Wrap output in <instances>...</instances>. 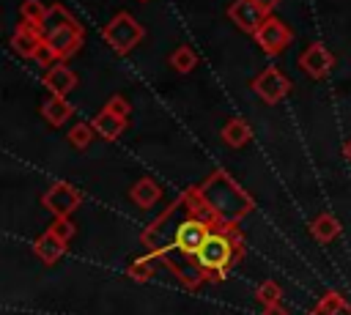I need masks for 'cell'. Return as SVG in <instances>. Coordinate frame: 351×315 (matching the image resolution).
Segmentation results:
<instances>
[{"label": "cell", "instance_id": "cell-12", "mask_svg": "<svg viewBox=\"0 0 351 315\" xmlns=\"http://www.w3.org/2000/svg\"><path fill=\"white\" fill-rule=\"evenodd\" d=\"M44 88L52 96H63L66 99V93H71L77 88V74L66 66V60H58L55 66H49L44 71Z\"/></svg>", "mask_w": 351, "mask_h": 315}, {"label": "cell", "instance_id": "cell-28", "mask_svg": "<svg viewBox=\"0 0 351 315\" xmlns=\"http://www.w3.org/2000/svg\"><path fill=\"white\" fill-rule=\"evenodd\" d=\"M255 3H258V5H261L266 14H269V16H271V11L280 5V0H255Z\"/></svg>", "mask_w": 351, "mask_h": 315}, {"label": "cell", "instance_id": "cell-24", "mask_svg": "<svg viewBox=\"0 0 351 315\" xmlns=\"http://www.w3.org/2000/svg\"><path fill=\"white\" fill-rule=\"evenodd\" d=\"M44 14H47V5H44L41 0H25V3L19 5V19H22V22L38 25V22L44 19Z\"/></svg>", "mask_w": 351, "mask_h": 315}, {"label": "cell", "instance_id": "cell-23", "mask_svg": "<svg viewBox=\"0 0 351 315\" xmlns=\"http://www.w3.org/2000/svg\"><path fill=\"white\" fill-rule=\"evenodd\" d=\"M255 299H258L263 307H269V304L282 301V290H280V285H277L274 279H263V282L258 285V290H255Z\"/></svg>", "mask_w": 351, "mask_h": 315}, {"label": "cell", "instance_id": "cell-2", "mask_svg": "<svg viewBox=\"0 0 351 315\" xmlns=\"http://www.w3.org/2000/svg\"><path fill=\"white\" fill-rule=\"evenodd\" d=\"M195 192L206 211L222 225H241V219L255 208L252 194L241 189V184L222 167L208 173L200 184H195Z\"/></svg>", "mask_w": 351, "mask_h": 315}, {"label": "cell", "instance_id": "cell-5", "mask_svg": "<svg viewBox=\"0 0 351 315\" xmlns=\"http://www.w3.org/2000/svg\"><path fill=\"white\" fill-rule=\"evenodd\" d=\"M143 36H145V27H143L132 14H126V11H118V14L101 27V38L110 44V49H112L115 55L132 52V49L143 41Z\"/></svg>", "mask_w": 351, "mask_h": 315}, {"label": "cell", "instance_id": "cell-1", "mask_svg": "<svg viewBox=\"0 0 351 315\" xmlns=\"http://www.w3.org/2000/svg\"><path fill=\"white\" fill-rule=\"evenodd\" d=\"M217 219L206 211L200 203L195 186H186L143 233L140 244L145 252L156 255L165 268L184 285V288H200L206 282L203 271L195 263V255L206 244L208 233L214 230Z\"/></svg>", "mask_w": 351, "mask_h": 315}, {"label": "cell", "instance_id": "cell-30", "mask_svg": "<svg viewBox=\"0 0 351 315\" xmlns=\"http://www.w3.org/2000/svg\"><path fill=\"white\" fill-rule=\"evenodd\" d=\"M143 3H145V0H143Z\"/></svg>", "mask_w": 351, "mask_h": 315}, {"label": "cell", "instance_id": "cell-18", "mask_svg": "<svg viewBox=\"0 0 351 315\" xmlns=\"http://www.w3.org/2000/svg\"><path fill=\"white\" fill-rule=\"evenodd\" d=\"M310 233H313V238H315L318 244H329L332 238H337V233H340V222H337L335 214L324 211V214H318V216L310 222Z\"/></svg>", "mask_w": 351, "mask_h": 315}, {"label": "cell", "instance_id": "cell-29", "mask_svg": "<svg viewBox=\"0 0 351 315\" xmlns=\"http://www.w3.org/2000/svg\"><path fill=\"white\" fill-rule=\"evenodd\" d=\"M343 153H346V159H351V140L343 145Z\"/></svg>", "mask_w": 351, "mask_h": 315}, {"label": "cell", "instance_id": "cell-22", "mask_svg": "<svg viewBox=\"0 0 351 315\" xmlns=\"http://www.w3.org/2000/svg\"><path fill=\"white\" fill-rule=\"evenodd\" d=\"M93 134H96L93 123H85V121H80V123H74V126L69 129V142H71L77 151H85V148L93 142Z\"/></svg>", "mask_w": 351, "mask_h": 315}, {"label": "cell", "instance_id": "cell-19", "mask_svg": "<svg viewBox=\"0 0 351 315\" xmlns=\"http://www.w3.org/2000/svg\"><path fill=\"white\" fill-rule=\"evenodd\" d=\"M222 140H225L230 148H244V145L252 140V129H250L247 121L230 118V121H225V126H222Z\"/></svg>", "mask_w": 351, "mask_h": 315}, {"label": "cell", "instance_id": "cell-17", "mask_svg": "<svg viewBox=\"0 0 351 315\" xmlns=\"http://www.w3.org/2000/svg\"><path fill=\"white\" fill-rule=\"evenodd\" d=\"M307 315H351V304L340 290H326Z\"/></svg>", "mask_w": 351, "mask_h": 315}, {"label": "cell", "instance_id": "cell-16", "mask_svg": "<svg viewBox=\"0 0 351 315\" xmlns=\"http://www.w3.org/2000/svg\"><path fill=\"white\" fill-rule=\"evenodd\" d=\"M41 115H44V121L49 123V126H66V121L74 115V107L63 99V96H49L44 104H41Z\"/></svg>", "mask_w": 351, "mask_h": 315}, {"label": "cell", "instance_id": "cell-7", "mask_svg": "<svg viewBox=\"0 0 351 315\" xmlns=\"http://www.w3.org/2000/svg\"><path fill=\"white\" fill-rule=\"evenodd\" d=\"M82 203L80 189H74L66 181H55L44 194H41V205L52 214V216H71Z\"/></svg>", "mask_w": 351, "mask_h": 315}, {"label": "cell", "instance_id": "cell-15", "mask_svg": "<svg viewBox=\"0 0 351 315\" xmlns=\"http://www.w3.org/2000/svg\"><path fill=\"white\" fill-rule=\"evenodd\" d=\"M129 197L137 208H154L162 197V186L154 181V178H140L132 189H129Z\"/></svg>", "mask_w": 351, "mask_h": 315}, {"label": "cell", "instance_id": "cell-8", "mask_svg": "<svg viewBox=\"0 0 351 315\" xmlns=\"http://www.w3.org/2000/svg\"><path fill=\"white\" fill-rule=\"evenodd\" d=\"M255 41H258V47L266 52V55H277V52H282L291 41H293V33H291V27L282 22V19H277V16H266V22L258 27V33H255Z\"/></svg>", "mask_w": 351, "mask_h": 315}, {"label": "cell", "instance_id": "cell-9", "mask_svg": "<svg viewBox=\"0 0 351 315\" xmlns=\"http://www.w3.org/2000/svg\"><path fill=\"white\" fill-rule=\"evenodd\" d=\"M266 11L255 3V0H236V3H230V8H228V19L239 27V30H244V33H250V36H255L258 33V27L266 22Z\"/></svg>", "mask_w": 351, "mask_h": 315}, {"label": "cell", "instance_id": "cell-26", "mask_svg": "<svg viewBox=\"0 0 351 315\" xmlns=\"http://www.w3.org/2000/svg\"><path fill=\"white\" fill-rule=\"evenodd\" d=\"M104 110H110V112H115V115H121V118H126V121H129V115H132V104H129L123 96H112V99L104 104Z\"/></svg>", "mask_w": 351, "mask_h": 315}, {"label": "cell", "instance_id": "cell-20", "mask_svg": "<svg viewBox=\"0 0 351 315\" xmlns=\"http://www.w3.org/2000/svg\"><path fill=\"white\" fill-rule=\"evenodd\" d=\"M159 263H162V260H159L156 255L145 252L143 257H137V260H132V263H129L126 274H129L134 282H148V279H154V274H156V266H159Z\"/></svg>", "mask_w": 351, "mask_h": 315}, {"label": "cell", "instance_id": "cell-25", "mask_svg": "<svg viewBox=\"0 0 351 315\" xmlns=\"http://www.w3.org/2000/svg\"><path fill=\"white\" fill-rule=\"evenodd\" d=\"M47 230H52L58 238H63V241L69 244V241H71V236H74V222H71L69 216H55V222H52Z\"/></svg>", "mask_w": 351, "mask_h": 315}, {"label": "cell", "instance_id": "cell-11", "mask_svg": "<svg viewBox=\"0 0 351 315\" xmlns=\"http://www.w3.org/2000/svg\"><path fill=\"white\" fill-rule=\"evenodd\" d=\"M44 47V38H41V30L38 25H30V22H19L16 30L11 33V49L25 58V60H33L36 52Z\"/></svg>", "mask_w": 351, "mask_h": 315}, {"label": "cell", "instance_id": "cell-4", "mask_svg": "<svg viewBox=\"0 0 351 315\" xmlns=\"http://www.w3.org/2000/svg\"><path fill=\"white\" fill-rule=\"evenodd\" d=\"M38 30H41L44 44L52 49L55 60H69L85 41V27L60 3H49L47 5L44 19L38 22Z\"/></svg>", "mask_w": 351, "mask_h": 315}, {"label": "cell", "instance_id": "cell-21", "mask_svg": "<svg viewBox=\"0 0 351 315\" xmlns=\"http://www.w3.org/2000/svg\"><path fill=\"white\" fill-rule=\"evenodd\" d=\"M167 63H170L178 74H189V71L197 66V55H195V49H192V47H186V44H184V47H178V49L167 58Z\"/></svg>", "mask_w": 351, "mask_h": 315}, {"label": "cell", "instance_id": "cell-6", "mask_svg": "<svg viewBox=\"0 0 351 315\" xmlns=\"http://www.w3.org/2000/svg\"><path fill=\"white\" fill-rule=\"evenodd\" d=\"M252 93L263 101V104H277L291 93V79L277 68V66H266L252 82H250Z\"/></svg>", "mask_w": 351, "mask_h": 315}, {"label": "cell", "instance_id": "cell-13", "mask_svg": "<svg viewBox=\"0 0 351 315\" xmlns=\"http://www.w3.org/2000/svg\"><path fill=\"white\" fill-rule=\"evenodd\" d=\"M33 252H36L38 260H44L47 266H52V263H58V260L63 257V252H66V241L58 238L52 230H44V236L36 238Z\"/></svg>", "mask_w": 351, "mask_h": 315}, {"label": "cell", "instance_id": "cell-3", "mask_svg": "<svg viewBox=\"0 0 351 315\" xmlns=\"http://www.w3.org/2000/svg\"><path fill=\"white\" fill-rule=\"evenodd\" d=\"M241 257H244V236H241L239 225L217 222L214 230L208 233L206 244L195 255V263L203 271L206 282H222Z\"/></svg>", "mask_w": 351, "mask_h": 315}, {"label": "cell", "instance_id": "cell-27", "mask_svg": "<svg viewBox=\"0 0 351 315\" xmlns=\"http://www.w3.org/2000/svg\"><path fill=\"white\" fill-rule=\"evenodd\" d=\"M263 315H288V310L282 307V301H277V304H269V307H263Z\"/></svg>", "mask_w": 351, "mask_h": 315}, {"label": "cell", "instance_id": "cell-14", "mask_svg": "<svg viewBox=\"0 0 351 315\" xmlns=\"http://www.w3.org/2000/svg\"><path fill=\"white\" fill-rule=\"evenodd\" d=\"M90 123H93V129H96V134H99L101 140L112 142V140H118V137L123 134V129H126V123H129V121L101 107V112H99V115H96Z\"/></svg>", "mask_w": 351, "mask_h": 315}, {"label": "cell", "instance_id": "cell-10", "mask_svg": "<svg viewBox=\"0 0 351 315\" xmlns=\"http://www.w3.org/2000/svg\"><path fill=\"white\" fill-rule=\"evenodd\" d=\"M299 68H302L307 77L321 79V77H326V74L335 68V55H332L321 41H315V44H310V47L299 55Z\"/></svg>", "mask_w": 351, "mask_h": 315}]
</instances>
